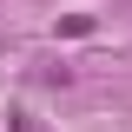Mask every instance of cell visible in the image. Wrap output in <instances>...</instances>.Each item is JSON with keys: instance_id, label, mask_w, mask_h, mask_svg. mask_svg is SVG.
<instances>
[]
</instances>
